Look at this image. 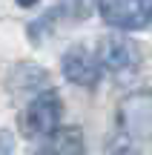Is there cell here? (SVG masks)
Listing matches in <instances>:
<instances>
[{
	"mask_svg": "<svg viewBox=\"0 0 152 155\" xmlns=\"http://www.w3.org/2000/svg\"><path fill=\"white\" fill-rule=\"evenodd\" d=\"M34 155H86V141L78 127H57Z\"/></svg>",
	"mask_w": 152,
	"mask_h": 155,
	"instance_id": "obj_6",
	"label": "cell"
},
{
	"mask_svg": "<svg viewBox=\"0 0 152 155\" xmlns=\"http://www.w3.org/2000/svg\"><path fill=\"white\" fill-rule=\"evenodd\" d=\"M17 3H20L23 9H29V6H34V3H37V0H17Z\"/></svg>",
	"mask_w": 152,
	"mask_h": 155,
	"instance_id": "obj_8",
	"label": "cell"
},
{
	"mask_svg": "<svg viewBox=\"0 0 152 155\" xmlns=\"http://www.w3.org/2000/svg\"><path fill=\"white\" fill-rule=\"evenodd\" d=\"M98 63H101V69H106L109 75L115 78H129L135 75L138 69H141V46L135 43V40L124 38V35H109V38H103L101 43H98V52H95Z\"/></svg>",
	"mask_w": 152,
	"mask_h": 155,
	"instance_id": "obj_3",
	"label": "cell"
},
{
	"mask_svg": "<svg viewBox=\"0 0 152 155\" xmlns=\"http://www.w3.org/2000/svg\"><path fill=\"white\" fill-rule=\"evenodd\" d=\"M60 115H63V101L57 92L46 89V92L34 95L26 106H23L17 127L26 138H49L57 127H60Z\"/></svg>",
	"mask_w": 152,
	"mask_h": 155,
	"instance_id": "obj_1",
	"label": "cell"
},
{
	"mask_svg": "<svg viewBox=\"0 0 152 155\" xmlns=\"http://www.w3.org/2000/svg\"><path fill=\"white\" fill-rule=\"evenodd\" d=\"M106 150H109V155H144L141 150H138L135 141L126 138V135H121V132H115L112 138L106 141Z\"/></svg>",
	"mask_w": 152,
	"mask_h": 155,
	"instance_id": "obj_7",
	"label": "cell"
},
{
	"mask_svg": "<svg viewBox=\"0 0 152 155\" xmlns=\"http://www.w3.org/2000/svg\"><path fill=\"white\" fill-rule=\"evenodd\" d=\"M103 23L121 32H138L152 23V0H98Z\"/></svg>",
	"mask_w": 152,
	"mask_h": 155,
	"instance_id": "obj_4",
	"label": "cell"
},
{
	"mask_svg": "<svg viewBox=\"0 0 152 155\" xmlns=\"http://www.w3.org/2000/svg\"><path fill=\"white\" fill-rule=\"evenodd\" d=\"M118 132L132 141H152V92L138 89L118 101L115 109Z\"/></svg>",
	"mask_w": 152,
	"mask_h": 155,
	"instance_id": "obj_2",
	"label": "cell"
},
{
	"mask_svg": "<svg viewBox=\"0 0 152 155\" xmlns=\"http://www.w3.org/2000/svg\"><path fill=\"white\" fill-rule=\"evenodd\" d=\"M101 63H98V58L92 55L89 49H83V46H72V49L63 55V75H66L69 83H75V86H86L92 89L98 81H101Z\"/></svg>",
	"mask_w": 152,
	"mask_h": 155,
	"instance_id": "obj_5",
	"label": "cell"
}]
</instances>
